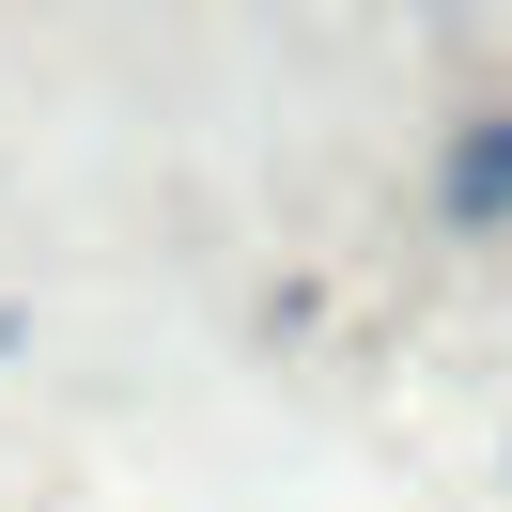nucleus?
<instances>
[{
  "label": "nucleus",
  "instance_id": "f03ea898",
  "mask_svg": "<svg viewBox=\"0 0 512 512\" xmlns=\"http://www.w3.org/2000/svg\"><path fill=\"white\" fill-rule=\"evenodd\" d=\"M0 342H16V311H0Z\"/></svg>",
  "mask_w": 512,
  "mask_h": 512
},
{
  "label": "nucleus",
  "instance_id": "f257e3e1",
  "mask_svg": "<svg viewBox=\"0 0 512 512\" xmlns=\"http://www.w3.org/2000/svg\"><path fill=\"white\" fill-rule=\"evenodd\" d=\"M450 218H512V125H481L450 156Z\"/></svg>",
  "mask_w": 512,
  "mask_h": 512
}]
</instances>
